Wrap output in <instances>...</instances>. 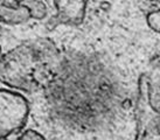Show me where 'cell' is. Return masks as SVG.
Returning <instances> with one entry per match:
<instances>
[{"instance_id": "obj_1", "label": "cell", "mask_w": 160, "mask_h": 140, "mask_svg": "<svg viewBox=\"0 0 160 140\" xmlns=\"http://www.w3.org/2000/svg\"><path fill=\"white\" fill-rule=\"evenodd\" d=\"M58 7V15L62 22L80 23L84 17L85 0H55Z\"/></svg>"}, {"instance_id": "obj_2", "label": "cell", "mask_w": 160, "mask_h": 140, "mask_svg": "<svg viewBox=\"0 0 160 140\" xmlns=\"http://www.w3.org/2000/svg\"><path fill=\"white\" fill-rule=\"evenodd\" d=\"M29 12V17L42 19L46 15V6L40 1H31L26 6Z\"/></svg>"}, {"instance_id": "obj_3", "label": "cell", "mask_w": 160, "mask_h": 140, "mask_svg": "<svg viewBox=\"0 0 160 140\" xmlns=\"http://www.w3.org/2000/svg\"><path fill=\"white\" fill-rule=\"evenodd\" d=\"M148 23H150L151 28H153L156 32L159 31V12L158 11L152 12L148 15Z\"/></svg>"}, {"instance_id": "obj_4", "label": "cell", "mask_w": 160, "mask_h": 140, "mask_svg": "<svg viewBox=\"0 0 160 140\" xmlns=\"http://www.w3.org/2000/svg\"><path fill=\"white\" fill-rule=\"evenodd\" d=\"M19 138H21V139H39V138H43V137L41 136L40 133H36L35 131H33V130H28Z\"/></svg>"}, {"instance_id": "obj_5", "label": "cell", "mask_w": 160, "mask_h": 140, "mask_svg": "<svg viewBox=\"0 0 160 140\" xmlns=\"http://www.w3.org/2000/svg\"><path fill=\"white\" fill-rule=\"evenodd\" d=\"M14 1H15V2H17V4H20V2H21V1H22V0H14Z\"/></svg>"}, {"instance_id": "obj_6", "label": "cell", "mask_w": 160, "mask_h": 140, "mask_svg": "<svg viewBox=\"0 0 160 140\" xmlns=\"http://www.w3.org/2000/svg\"><path fill=\"white\" fill-rule=\"evenodd\" d=\"M1 58H2V57H1V52H0V62H1Z\"/></svg>"}]
</instances>
